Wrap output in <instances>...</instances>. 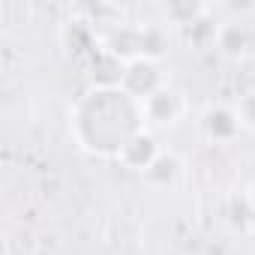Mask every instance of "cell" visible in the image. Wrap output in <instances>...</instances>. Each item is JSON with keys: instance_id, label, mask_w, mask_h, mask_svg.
<instances>
[{"instance_id": "1", "label": "cell", "mask_w": 255, "mask_h": 255, "mask_svg": "<svg viewBox=\"0 0 255 255\" xmlns=\"http://www.w3.org/2000/svg\"><path fill=\"white\" fill-rule=\"evenodd\" d=\"M237 117H240V126H249L255 129V93H246L240 102H237Z\"/></svg>"}, {"instance_id": "2", "label": "cell", "mask_w": 255, "mask_h": 255, "mask_svg": "<svg viewBox=\"0 0 255 255\" xmlns=\"http://www.w3.org/2000/svg\"><path fill=\"white\" fill-rule=\"evenodd\" d=\"M249 201H252V204H255V183H252V186H249Z\"/></svg>"}]
</instances>
